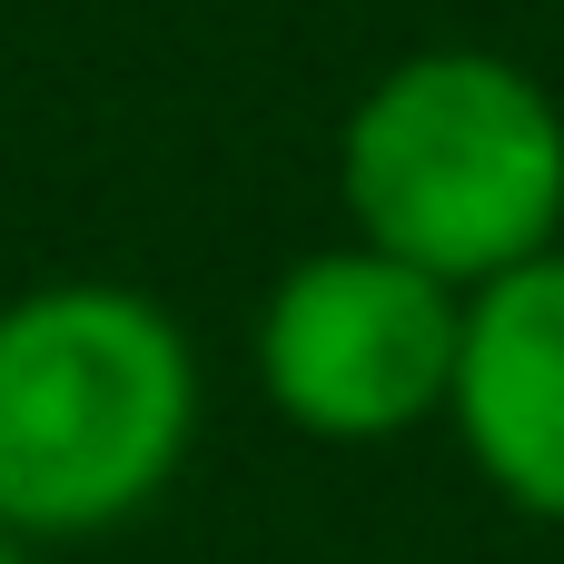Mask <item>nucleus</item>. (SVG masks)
Returning a JSON list of instances; mask_svg holds the SVG:
<instances>
[{"label":"nucleus","mask_w":564,"mask_h":564,"mask_svg":"<svg viewBox=\"0 0 564 564\" xmlns=\"http://www.w3.org/2000/svg\"><path fill=\"white\" fill-rule=\"evenodd\" d=\"M0 564H30V545H20V535H0Z\"/></svg>","instance_id":"5"},{"label":"nucleus","mask_w":564,"mask_h":564,"mask_svg":"<svg viewBox=\"0 0 564 564\" xmlns=\"http://www.w3.org/2000/svg\"><path fill=\"white\" fill-rule=\"evenodd\" d=\"M466 297L367 238L307 248L258 307V387L317 446H387L456 397Z\"/></svg>","instance_id":"3"},{"label":"nucleus","mask_w":564,"mask_h":564,"mask_svg":"<svg viewBox=\"0 0 564 564\" xmlns=\"http://www.w3.org/2000/svg\"><path fill=\"white\" fill-rule=\"evenodd\" d=\"M337 198L347 238L476 297L564 248V99L476 40L406 50L337 129Z\"/></svg>","instance_id":"1"},{"label":"nucleus","mask_w":564,"mask_h":564,"mask_svg":"<svg viewBox=\"0 0 564 564\" xmlns=\"http://www.w3.org/2000/svg\"><path fill=\"white\" fill-rule=\"evenodd\" d=\"M198 446V347L119 278H50L0 307V535L69 545L169 496Z\"/></svg>","instance_id":"2"},{"label":"nucleus","mask_w":564,"mask_h":564,"mask_svg":"<svg viewBox=\"0 0 564 564\" xmlns=\"http://www.w3.org/2000/svg\"><path fill=\"white\" fill-rule=\"evenodd\" d=\"M446 426L516 516L564 525V248L466 297Z\"/></svg>","instance_id":"4"}]
</instances>
